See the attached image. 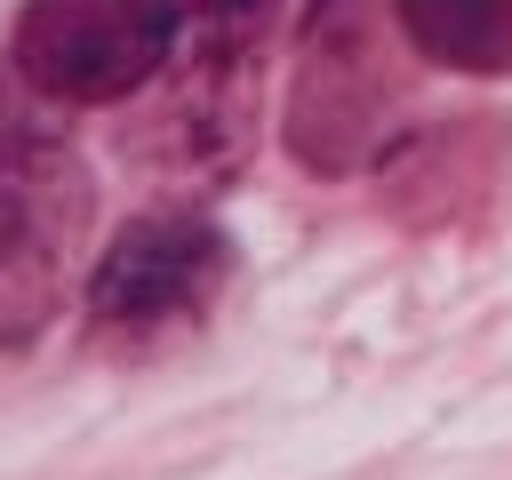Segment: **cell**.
Masks as SVG:
<instances>
[{"mask_svg": "<svg viewBox=\"0 0 512 480\" xmlns=\"http://www.w3.org/2000/svg\"><path fill=\"white\" fill-rule=\"evenodd\" d=\"M96 216L88 168L48 136H0V344L48 336Z\"/></svg>", "mask_w": 512, "mask_h": 480, "instance_id": "cell-1", "label": "cell"}, {"mask_svg": "<svg viewBox=\"0 0 512 480\" xmlns=\"http://www.w3.org/2000/svg\"><path fill=\"white\" fill-rule=\"evenodd\" d=\"M176 0H24L16 72L64 104H120L176 56Z\"/></svg>", "mask_w": 512, "mask_h": 480, "instance_id": "cell-2", "label": "cell"}, {"mask_svg": "<svg viewBox=\"0 0 512 480\" xmlns=\"http://www.w3.org/2000/svg\"><path fill=\"white\" fill-rule=\"evenodd\" d=\"M232 248L208 216L176 208V216H144L112 240V256L88 280V320L104 336H160L176 320H200L208 296L224 288Z\"/></svg>", "mask_w": 512, "mask_h": 480, "instance_id": "cell-3", "label": "cell"}, {"mask_svg": "<svg viewBox=\"0 0 512 480\" xmlns=\"http://www.w3.org/2000/svg\"><path fill=\"white\" fill-rule=\"evenodd\" d=\"M344 16L352 8H328L312 24V56L296 80V112H288V144L312 168H352L376 136V112H384V64H376L368 32Z\"/></svg>", "mask_w": 512, "mask_h": 480, "instance_id": "cell-4", "label": "cell"}, {"mask_svg": "<svg viewBox=\"0 0 512 480\" xmlns=\"http://www.w3.org/2000/svg\"><path fill=\"white\" fill-rule=\"evenodd\" d=\"M392 16L448 72H512V0H392Z\"/></svg>", "mask_w": 512, "mask_h": 480, "instance_id": "cell-5", "label": "cell"}]
</instances>
